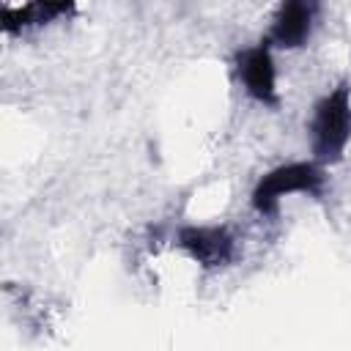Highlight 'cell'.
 Here are the masks:
<instances>
[{"mask_svg": "<svg viewBox=\"0 0 351 351\" xmlns=\"http://www.w3.org/2000/svg\"><path fill=\"white\" fill-rule=\"evenodd\" d=\"M351 140V93L346 85L326 93L310 121V145L318 162H337Z\"/></svg>", "mask_w": 351, "mask_h": 351, "instance_id": "obj_1", "label": "cell"}, {"mask_svg": "<svg viewBox=\"0 0 351 351\" xmlns=\"http://www.w3.org/2000/svg\"><path fill=\"white\" fill-rule=\"evenodd\" d=\"M293 192H304L313 197H321L324 192V173L313 165V162H293V165H282L274 167L271 173H266L255 192H252V206L258 214H277V206L285 195Z\"/></svg>", "mask_w": 351, "mask_h": 351, "instance_id": "obj_2", "label": "cell"}, {"mask_svg": "<svg viewBox=\"0 0 351 351\" xmlns=\"http://www.w3.org/2000/svg\"><path fill=\"white\" fill-rule=\"evenodd\" d=\"M178 244L189 252L192 261L200 266H225L236 255V241L228 233V228H211V225H189L181 228Z\"/></svg>", "mask_w": 351, "mask_h": 351, "instance_id": "obj_3", "label": "cell"}, {"mask_svg": "<svg viewBox=\"0 0 351 351\" xmlns=\"http://www.w3.org/2000/svg\"><path fill=\"white\" fill-rule=\"evenodd\" d=\"M321 0H282L269 41L282 49H296L310 38Z\"/></svg>", "mask_w": 351, "mask_h": 351, "instance_id": "obj_4", "label": "cell"}, {"mask_svg": "<svg viewBox=\"0 0 351 351\" xmlns=\"http://www.w3.org/2000/svg\"><path fill=\"white\" fill-rule=\"evenodd\" d=\"M239 77L252 99H258L261 104H277V71L269 41L250 47L239 55Z\"/></svg>", "mask_w": 351, "mask_h": 351, "instance_id": "obj_5", "label": "cell"}]
</instances>
